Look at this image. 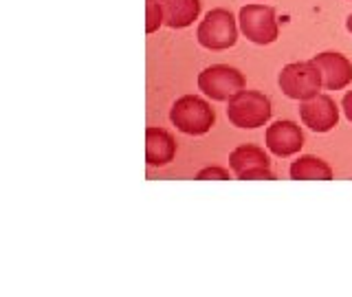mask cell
<instances>
[{
	"mask_svg": "<svg viewBox=\"0 0 352 297\" xmlns=\"http://www.w3.org/2000/svg\"><path fill=\"white\" fill-rule=\"evenodd\" d=\"M170 121L183 135H207L216 124V113L205 99L196 95H183L174 102L170 110Z\"/></svg>",
	"mask_w": 352,
	"mask_h": 297,
	"instance_id": "1",
	"label": "cell"
},
{
	"mask_svg": "<svg viewBox=\"0 0 352 297\" xmlns=\"http://www.w3.org/2000/svg\"><path fill=\"white\" fill-rule=\"evenodd\" d=\"M278 84L286 97L297 99V102H304V99L319 95V91L324 88L322 73H319L317 64L313 60L286 64L280 71Z\"/></svg>",
	"mask_w": 352,
	"mask_h": 297,
	"instance_id": "2",
	"label": "cell"
},
{
	"mask_svg": "<svg viewBox=\"0 0 352 297\" xmlns=\"http://www.w3.org/2000/svg\"><path fill=\"white\" fill-rule=\"evenodd\" d=\"M271 99L258 91H240L229 99L227 119L236 128H260L271 119Z\"/></svg>",
	"mask_w": 352,
	"mask_h": 297,
	"instance_id": "3",
	"label": "cell"
},
{
	"mask_svg": "<svg viewBox=\"0 0 352 297\" xmlns=\"http://www.w3.org/2000/svg\"><path fill=\"white\" fill-rule=\"evenodd\" d=\"M196 38H198V44L209 51L231 49L238 42V27H236L234 14L223 7L212 9L201 25H198Z\"/></svg>",
	"mask_w": 352,
	"mask_h": 297,
	"instance_id": "4",
	"label": "cell"
},
{
	"mask_svg": "<svg viewBox=\"0 0 352 297\" xmlns=\"http://www.w3.org/2000/svg\"><path fill=\"white\" fill-rule=\"evenodd\" d=\"M198 88L214 102H229L234 95L245 91V75L229 64H214L198 75Z\"/></svg>",
	"mask_w": 352,
	"mask_h": 297,
	"instance_id": "5",
	"label": "cell"
},
{
	"mask_svg": "<svg viewBox=\"0 0 352 297\" xmlns=\"http://www.w3.org/2000/svg\"><path fill=\"white\" fill-rule=\"evenodd\" d=\"M240 31L253 44H273L280 36L275 11L267 5H247L240 9Z\"/></svg>",
	"mask_w": 352,
	"mask_h": 297,
	"instance_id": "6",
	"label": "cell"
},
{
	"mask_svg": "<svg viewBox=\"0 0 352 297\" xmlns=\"http://www.w3.org/2000/svg\"><path fill=\"white\" fill-rule=\"evenodd\" d=\"M229 168L236 174V179H242V181H256V179L271 181L273 179L269 154L258 146H251V143L238 146L229 154Z\"/></svg>",
	"mask_w": 352,
	"mask_h": 297,
	"instance_id": "7",
	"label": "cell"
},
{
	"mask_svg": "<svg viewBox=\"0 0 352 297\" xmlns=\"http://www.w3.org/2000/svg\"><path fill=\"white\" fill-rule=\"evenodd\" d=\"M300 117L304 126L313 132H330L339 124V108L330 95H315L311 99H304L300 106Z\"/></svg>",
	"mask_w": 352,
	"mask_h": 297,
	"instance_id": "8",
	"label": "cell"
},
{
	"mask_svg": "<svg viewBox=\"0 0 352 297\" xmlns=\"http://www.w3.org/2000/svg\"><path fill=\"white\" fill-rule=\"evenodd\" d=\"M304 146V132L302 128L289 119L275 121L267 128V148L275 157H293Z\"/></svg>",
	"mask_w": 352,
	"mask_h": 297,
	"instance_id": "9",
	"label": "cell"
},
{
	"mask_svg": "<svg viewBox=\"0 0 352 297\" xmlns=\"http://www.w3.org/2000/svg\"><path fill=\"white\" fill-rule=\"evenodd\" d=\"M313 62L317 64L319 73H322L326 91H341V88H346L352 82V64L346 55L326 51L315 55Z\"/></svg>",
	"mask_w": 352,
	"mask_h": 297,
	"instance_id": "10",
	"label": "cell"
},
{
	"mask_svg": "<svg viewBox=\"0 0 352 297\" xmlns=\"http://www.w3.org/2000/svg\"><path fill=\"white\" fill-rule=\"evenodd\" d=\"M176 157V141L168 130L148 128L146 130V161L154 168L168 165Z\"/></svg>",
	"mask_w": 352,
	"mask_h": 297,
	"instance_id": "11",
	"label": "cell"
},
{
	"mask_svg": "<svg viewBox=\"0 0 352 297\" xmlns=\"http://www.w3.org/2000/svg\"><path fill=\"white\" fill-rule=\"evenodd\" d=\"M163 25L170 29H185L201 16V0H161Z\"/></svg>",
	"mask_w": 352,
	"mask_h": 297,
	"instance_id": "12",
	"label": "cell"
},
{
	"mask_svg": "<svg viewBox=\"0 0 352 297\" xmlns=\"http://www.w3.org/2000/svg\"><path fill=\"white\" fill-rule=\"evenodd\" d=\"M291 179L295 181H330L333 179V168L319 157L304 154L291 165Z\"/></svg>",
	"mask_w": 352,
	"mask_h": 297,
	"instance_id": "13",
	"label": "cell"
},
{
	"mask_svg": "<svg viewBox=\"0 0 352 297\" xmlns=\"http://www.w3.org/2000/svg\"><path fill=\"white\" fill-rule=\"evenodd\" d=\"M161 25H163L161 0H146V31L154 33V31H159Z\"/></svg>",
	"mask_w": 352,
	"mask_h": 297,
	"instance_id": "14",
	"label": "cell"
},
{
	"mask_svg": "<svg viewBox=\"0 0 352 297\" xmlns=\"http://www.w3.org/2000/svg\"><path fill=\"white\" fill-rule=\"evenodd\" d=\"M196 179H198V181H205V179H220V181H227V179H229V170L218 168V165H212V168L198 170Z\"/></svg>",
	"mask_w": 352,
	"mask_h": 297,
	"instance_id": "15",
	"label": "cell"
},
{
	"mask_svg": "<svg viewBox=\"0 0 352 297\" xmlns=\"http://www.w3.org/2000/svg\"><path fill=\"white\" fill-rule=\"evenodd\" d=\"M341 106H344L346 119L352 124V91H348V93L344 95V102H341Z\"/></svg>",
	"mask_w": 352,
	"mask_h": 297,
	"instance_id": "16",
	"label": "cell"
},
{
	"mask_svg": "<svg viewBox=\"0 0 352 297\" xmlns=\"http://www.w3.org/2000/svg\"><path fill=\"white\" fill-rule=\"evenodd\" d=\"M346 29L352 33V14H350V16H348V20H346Z\"/></svg>",
	"mask_w": 352,
	"mask_h": 297,
	"instance_id": "17",
	"label": "cell"
}]
</instances>
